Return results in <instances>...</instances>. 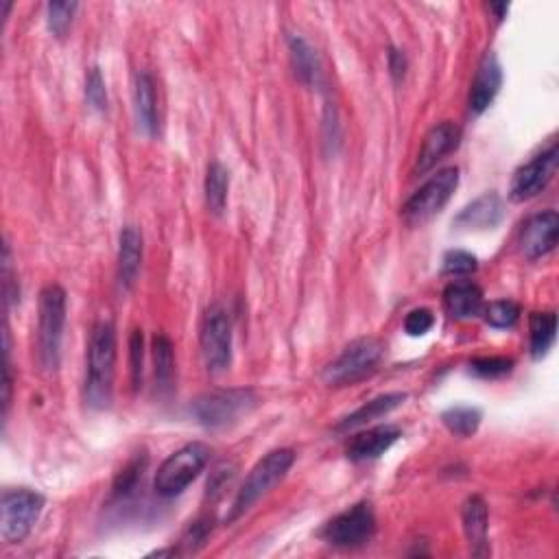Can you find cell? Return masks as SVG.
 <instances>
[{"label": "cell", "mask_w": 559, "mask_h": 559, "mask_svg": "<svg viewBox=\"0 0 559 559\" xmlns=\"http://www.w3.org/2000/svg\"><path fill=\"white\" fill-rule=\"evenodd\" d=\"M116 374V328L112 321H99L92 328L86 370V402L94 409H105L112 402Z\"/></svg>", "instance_id": "6da1fadb"}, {"label": "cell", "mask_w": 559, "mask_h": 559, "mask_svg": "<svg viewBox=\"0 0 559 559\" xmlns=\"http://www.w3.org/2000/svg\"><path fill=\"white\" fill-rule=\"evenodd\" d=\"M293 463H295V453L291 448L271 450L269 455L260 459L252 468V472L247 474V479L241 485L239 494H236L225 522H234V520H239L243 514H247L256 501H260V498H263L269 490H273V487H276L284 477H287V472L291 470Z\"/></svg>", "instance_id": "7a4b0ae2"}, {"label": "cell", "mask_w": 559, "mask_h": 559, "mask_svg": "<svg viewBox=\"0 0 559 559\" xmlns=\"http://www.w3.org/2000/svg\"><path fill=\"white\" fill-rule=\"evenodd\" d=\"M66 324V293L57 284H49L40 293V317H38V350L44 370L55 372L59 365Z\"/></svg>", "instance_id": "3957f363"}, {"label": "cell", "mask_w": 559, "mask_h": 559, "mask_svg": "<svg viewBox=\"0 0 559 559\" xmlns=\"http://www.w3.org/2000/svg\"><path fill=\"white\" fill-rule=\"evenodd\" d=\"M210 461V448L204 444H186L175 450L171 457H166L160 466L153 487L164 498H173L182 494L193 483Z\"/></svg>", "instance_id": "277c9868"}, {"label": "cell", "mask_w": 559, "mask_h": 559, "mask_svg": "<svg viewBox=\"0 0 559 559\" xmlns=\"http://www.w3.org/2000/svg\"><path fill=\"white\" fill-rule=\"evenodd\" d=\"M44 507V496L40 492L27 490H5L0 501V535L7 544H20L31 533Z\"/></svg>", "instance_id": "5b68a950"}, {"label": "cell", "mask_w": 559, "mask_h": 559, "mask_svg": "<svg viewBox=\"0 0 559 559\" xmlns=\"http://www.w3.org/2000/svg\"><path fill=\"white\" fill-rule=\"evenodd\" d=\"M459 186V169L448 166V169L437 171L431 180H426L415 193L409 197L402 208V217L411 225H422L431 221L435 214L444 210V206L453 197Z\"/></svg>", "instance_id": "8992f818"}, {"label": "cell", "mask_w": 559, "mask_h": 559, "mask_svg": "<svg viewBox=\"0 0 559 559\" xmlns=\"http://www.w3.org/2000/svg\"><path fill=\"white\" fill-rule=\"evenodd\" d=\"M256 404L252 389H219L199 396L190 404L193 418L206 428H223L241 418Z\"/></svg>", "instance_id": "52a82bcc"}, {"label": "cell", "mask_w": 559, "mask_h": 559, "mask_svg": "<svg viewBox=\"0 0 559 559\" xmlns=\"http://www.w3.org/2000/svg\"><path fill=\"white\" fill-rule=\"evenodd\" d=\"M383 359V343L374 337L356 339L324 370L328 385H352L376 370Z\"/></svg>", "instance_id": "ba28073f"}, {"label": "cell", "mask_w": 559, "mask_h": 559, "mask_svg": "<svg viewBox=\"0 0 559 559\" xmlns=\"http://www.w3.org/2000/svg\"><path fill=\"white\" fill-rule=\"evenodd\" d=\"M199 341L208 370L212 374L228 370L232 361V324L228 311L221 304H214L206 311L204 321H201Z\"/></svg>", "instance_id": "9c48e42d"}, {"label": "cell", "mask_w": 559, "mask_h": 559, "mask_svg": "<svg viewBox=\"0 0 559 559\" xmlns=\"http://www.w3.org/2000/svg\"><path fill=\"white\" fill-rule=\"evenodd\" d=\"M374 533L376 516L372 505L356 503L328 522L324 529V538L328 544L339 546V549H359V546L374 538Z\"/></svg>", "instance_id": "30bf717a"}, {"label": "cell", "mask_w": 559, "mask_h": 559, "mask_svg": "<svg viewBox=\"0 0 559 559\" xmlns=\"http://www.w3.org/2000/svg\"><path fill=\"white\" fill-rule=\"evenodd\" d=\"M557 160H559V151L553 142L549 149H544L542 153H538V156H533L527 164H522L514 173L509 197L518 201V204L520 201H529L533 197H538L555 177Z\"/></svg>", "instance_id": "8fae6325"}, {"label": "cell", "mask_w": 559, "mask_h": 559, "mask_svg": "<svg viewBox=\"0 0 559 559\" xmlns=\"http://www.w3.org/2000/svg\"><path fill=\"white\" fill-rule=\"evenodd\" d=\"M559 234V217L555 210H546L522 225L520 230V249L529 260H538L546 254H551L557 245Z\"/></svg>", "instance_id": "7c38bea8"}, {"label": "cell", "mask_w": 559, "mask_h": 559, "mask_svg": "<svg viewBox=\"0 0 559 559\" xmlns=\"http://www.w3.org/2000/svg\"><path fill=\"white\" fill-rule=\"evenodd\" d=\"M461 132L455 123H439L435 125L431 132L424 136L422 149L418 153V162H415V173H428L433 166L448 156L450 151L457 149Z\"/></svg>", "instance_id": "4fadbf2b"}, {"label": "cell", "mask_w": 559, "mask_h": 559, "mask_svg": "<svg viewBox=\"0 0 559 559\" xmlns=\"http://www.w3.org/2000/svg\"><path fill=\"white\" fill-rule=\"evenodd\" d=\"M503 86V68L498 64L494 53H487L483 62L479 64L477 77L472 81L470 90V110L474 114L485 112L496 99V94L501 92Z\"/></svg>", "instance_id": "5bb4252c"}, {"label": "cell", "mask_w": 559, "mask_h": 559, "mask_svg": "<svg viewBox=\"0 0 559 559\" xmlns=\"http://www.w3.org/2000/svg\"><path fill=\"white\" fill-rule=\"evenodd\" d=\"M400 439V428L398 426H376L370 431H363L359 435H354L348 444V459L352 461H370L378 459L380 455H385L387 450L394 446Z\"/></svg>", "instance_id": "9a60e30c"}, {"label": "cell", "mask_w": 559, "mask_h": 559, "mask_svg": "<svg viewBox=\"0 0 559 559\" xmlns=\"http://www.w3.org/2000/svg\"><path fill=\"white\" fill-rule=\"evenodd\" d=\"M503 201L496 193H485L463 208L455 225L461 230H492L503 219Z\"/></svg>", "instance_id": "2e32d148"}, {"label": "cell", "mask_w": 559, "mask_h": 559, "mask_svg": "<svg viewBox=\"0 0 559 559\" xmlns=\"http://www.w3.org/2000/svg\"><path fill=\"white\" fill-rule=\"evenodd\" d=\"M444 308L459 321L477 317L483 313V291L472 280H457L444 291Z\"/></svg>", "instance_id": "e0dca14e"}, {"label": "cell", "mask_w": 559, "mask_h": 559, "mask_svg": "<svg viewBox=\"0 0 559 559\" xmlns=\"http://www.w3.org/2000/svg\"><path fill=\"white\" fill-rule=\"evenodd\" d=\"M142 267V234L127 225L121 232V243H118V287L129 291L138 280Z\"/></svg>", "instance_id": "ac0fdd59"}, {"label": "cell", "mask_w": 559, "mask_h": 559, "mask_svg": "<svg viewBox=\"0 0 559 559\" xmlns=\"http://www.w3.org/2000/svg\"><path fill=\"white\" fill-rule=\"evenodd\" d=\"M463 531L472 546L474 555L487 553V505L481 496H472L461 511Z\"/></svg>", "instance_id": "d6986e66"}, {"label": "cell", "mask_w": 559, "mask_h": 559, "mask_svg": "<svg viewBox=\"0 0 559 559\" xmlns=\"http://www.w3.org/2000/svg\"><path fill=\"white\" fill-rule=\"evenodd\" d=\"M134 103L138 121L147 134L158 132V99L156 83L149 73H138L134 83Z\"/></svg>", "instance_id": "ffe728a7"}, {"label": "cell", "mask_w": 559, "mask_h": 559, "mask_svg": "<svg viewBox=\"0 0 559 559\" xmlns=\"http://www.w3.org/2000/svg\"><path fill=\"white\" fill-rule=\"evenodd\" d=\"M404 400H407V394H400V391H396V394L378 396L367 404H363L361 409H356L352 415H348V418L339 424V431H350V428L363 426L367 422L383 418V415H387L389 411H394L396 407H400Z\"/></svg>", "instance_id": "44dd1931"}, {"label": "cell", "mask_w": 559, "mask_h": 559, "mask_svg": "<svg viewBox=\"0 0 559 559\" xmlns=\"http://www.w3.org/2000/svg\"><path fill=\"white\" fill-rule=\"evenodd\" d=\"M531 354L533 359H542L549 354L555 343V332H557V317L555 313H533L531 315Z\"/></svg>", "instance_id": "7402d4cb"}, {"label": "cell", "mask_w": 559, "mask_h": 559, "mask_svg": "<svg viewBox=\"0 0 559 559\" xmlns=\"http://www.w3.org/2000/svg\"><path fill=\"white\" fill-rule=\"evenodd\" d=\"M230 175L219 162H212L206 173V204L214 214H221L228 204Z\"/></svg>", "instance_id": "603a6c76"}, {"label": "cell", "mask_w": 559, "mask_h": 559, "mask_svg": "<svg viewBox=\"0 0 559 559\" xmlns=\"http://www.w3.org/2000/svg\"><path fill=\"white\" fill-rule=\"evenodd\" d=\"M289 46H291V59L295 66V75L300 77L304 83H317L321 70H319V59H317L315 51L311 49V44L302 38H291Z\"/></svg>", "instance_id": "cb8c5ba5"}, {"label": "cell", "mask_w": 559, "mask_h": 559, "mask_svg": "<svg viewBox=\"0 0 559 559\" xmlns=\"http://www.w3.org/2000/svg\"><path fill=\"white\" fill-rule=\"evenodd\" d=\"M442 422L453 435L470 437L481 424V411L474 407H453L442 413Z\"/></svg>", "instance_id": "d4e9b609"}, {"label": "cell", "mask_w": 559, "mask_h": 559, "mask_svg": "<svg viewBox=\"0 0 559 559\" xmlns=\"http://www.w3.org/2000/svg\"><path fill=\"white\" fill-rule=\"evenodd\" d=\"M153 365H156V378L162 387H169L175 372V356L173 343L169 337L156 335L153 339Z\"/></svg>", "instance_id": "484cf974"}, {"label": "cell", "mask_w": 559, "mask_h": 559, "mask_svg": "<svg viewBox=\"0 0 559 559\" xmlns=\"http://www.w3.org/2000/svg\"><path fill=\"white\" fill-rule=\"evenodd\" d=\"M485 321L492 328H511L520 319V306L511 300H498L485 308Z\"/></svg>", "instance_id": "4316f807"}, {"label": "cell", "mask_w": 559, "mask_h": 559, "mask_svg": "<svg viewBox=\"0 0 559 559\" xmlns=\"http://www.w3.org/2000/svg\"><path fill=\"white\" fill-rule=\"evenodd\" d=\"M77 9V3H49V7H46V22H49L51 33L57 38H64L70 25H73Z\"/></svg>", "instance_id": "83f0119b"}, {"label": "cell", "mask_w": 559, "mask_h": 559, "mask_svg": "<svg viewBox=\"0 0 559 559\" xmlns=\"http://www.w3.org/2000/svg\"><path fill=\"white\" fill-rule=\"evenodd\" d=\"M514 367V361L505 359V356H483V359H474L470 363V372L481 378H501L507 376Z\"/></svg>", "instance_id": "f1b7e54d"}, {"label": "cell", "mask_w": 559, "mask_h": 559, "mask_svg": "<svg viewBox=\"0 0 559 559\" xmlns=\"http://www.w3.org/2000/svg\"><path fill=\"white\" fill-rule=\"evenodd\" d=\"M145 466H147V457H136L129 461L114 483V496H127L129 492H134V487L138 485Z\"/></svg>", "instance_id": "f546056e"}, {"label": "cell", "mask_w": 559, "mask_h": 559, "mask_svg": "<svg viewBox=\"0 0 559 559\" xmlns=\"http://www.w3.org/2000/svg\"><path fill=\"white\" fill-rule=\"evenodd\" d=\"M477 271V256H472L470 252H463V249H453L444 256V273L446 276H470V273Z\"/></svg>", "instance_id": "4dcf8cb0"}, {"label": "cell", "mask_w": 559, "mask_h": 559, "mask_svg": "<svg viewBox=\"0 0 559 559\" xmlns=\"http://www.w3.org/2000/svg\"><path fill=\"white\" fill-rule=\"evenodd\" d=\"M86 99L94 107V110H99V112H103L105 107H107L105 81H103V75H101V70L97 66L90 68V73H88V79H86Z\"/></svg>", "instance_id": "1f68e13d"}, {"label": "cell", "mask_w": 559, "mask_h": 559, "mask_svg": "<svg viewBox=\"0 0 559 559\" xmlns=\"http://www.w3.org/2000/svg\"><path fill=\"white\" fill-rule=\"evenodd\" d=\"M433 324L435 317L428 308H415V311H411L407 319H404V330H407V335L411 337H422L433 328Z\"/></svg>", "instance_id": "d6a6232c"}, {"label": "cell", "mask_w": 559, "mask_h": 559, "mask_svg": "<svg viewBox=\"0 0 559 559\" xmlns=\"http://www.w3.org/2000/svg\"><path fill=\"white\" fill-rule=\"evenodd\" d=\"M142 332L136 330L132 335V343H129V352H132V374H134V385L138 387L140 376H142Z\"/></svg>", "instance_id": "836d02e7"}, {"label": "cell", "mask_w": 559, "mask_h": 559, "mask_svg": "<svg viewBox=\"0 0 559 559\" xmlns=\"http://www.w3.org/2000/svg\"><path fill=\"white\" fill-rule=\"evenodd\" d=\"M389 68L396 79L404 75V70H407V59H404V55L400 51H396V49L389 51Z\"/></svg>", "instance_id": "e575fe53"}, {"label": "cell", "mask_w": 559, "mask_h": 559, "mask_svg": "<svg viewBox=\"0 0 559 559\" xmlns=\"http://www.w3.org/2000/svg\"><path fill=\"white\" fill-rule=\"evenodd\" d=\"M214 477H217V479H221V481H223V479H225V468H219L217 472H214ZM221 485H223V483H219V481H212V483H208L210 492H221V490H219V487H221Z\"/></svg>", "instance_id": "d590c367"}]
</instances>
